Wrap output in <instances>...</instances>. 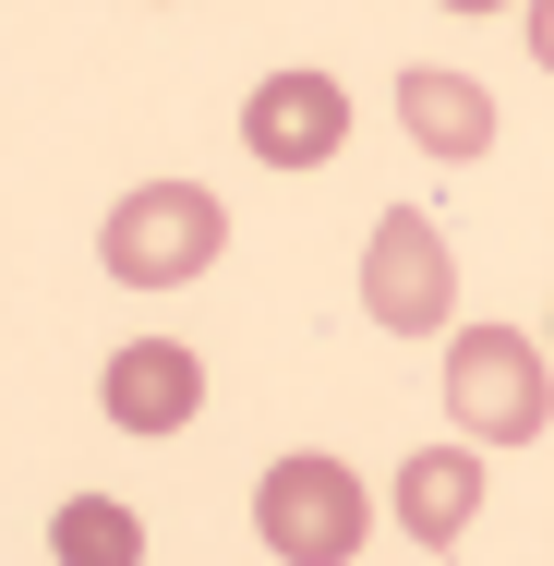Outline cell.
Returning <instances> with one entry per match:
<instances>
[{"mask_svg":"<svg viewBox=\"0 0 554 566\" xmlns=\"http://www.w3.org/2000/svg\"><path fill=\"white\" fill-rule=\"evenodd\" d=\"M218 253H229V206L206 181H133L109 206V229H97V265L121 290H194Z\"/></svg>","mask_w":554,"mask_h":566,"instance_id":"cell-1","label":"cell"},{"mask_svg":"<svg viewBox=\"0 0 554 566\" xmlns=\"http://www.w3.org/2000/svg\"><path fill=\"white\" fill-rule=\"evenodd\" d=\"M362 531H374V494H362V470L326 458V447L278 458V470L253 482V543H265L278 566H349Z\"/></svg>","mask_w":554,"mask_h":566,"instance_id":"cell-2","label":"cell"},{"mask_svg":"<svg viewBox=\"0 0 554 566\" xmlns=\"http://www.w3.org/2000/svg\"><path fill=\"white\" fill-rule=\"evenodd\" d=\"M446 410H458L470 447H531L554 410L543 338L531 326H446Z\"/></svg>","mask_w":554,"mask_h":566,"instance_id":"cell-3","label":"cell"},{"mask_svg":"<svg viewBox=\"0 0 554 566\" xmlns=\"http://www.w3.org/2000/svg\"><path fill=\"white\" fill-rule=\"evenodd\" d=\"M362 314L386 338H435L458 314V265H446V229L422 206H386L374 218V241H362Z\"/></svg>","mask_w":554,"mask_h":566,"instance_id":"cell-4","label":"cell"},{"mask_svg":"<svg viewBox=\"0 0 554 566\" xmlns=\"http://www.w3.org/2000/svg\"><path fill=\"white\" fill-rule=\"evenodd\" d=\"M241 145H253L278 181L326 169L337 145H349V85H337V73H265V85L241 97Z\"/></svg>","mask_w":554,"mask_h":566,"instance_id":"cell-5","label":"cell"},{"mask_svg":"<svg viewBox=\"0 0 554 566\" xmlns=\"http://www.w3.org/2000/svg\"><path fill=\"white\" fill-rule=\"evenodd\" d=\"M97 398H109V434L169 447V434L206 410V349H181V338H121L109 374H97Z\"/></svg>","mask_w":554,"mask_h":566,"instance_id":"cell-6","label":"cell"},{"mask_svg":"<svg viewBox=\"0 0 554 566\" xmlns=\"http://www.w3.org/2000/svg\"><path fill=\"white\" fill-rule=\"evenodd\" d=\"M398 133L422 157H494V85H470V73H398Z\"/></svg>","mask_w":554,"mask_h":566,"instance_id":"cell-7","label":"cell"},{"mask_svg":"<svg viewBox=\"0 0 554 566\" xmlns=\"http://www.w3.org/2000/svg\"><path fill=\"white\" fill-rule=\"evenodd\" d=\"M470 506H482V458H470V447L398 458V531H410V543H458Z\"/></svg>","mask_w":554,"mask_h":566,"instance_id":"cell-8","label":"cell"},{"mask_svg":"<svg viewBox=\"0 0 554 566\" xmlns=\"http://www.w3.org/2000/svg\"><path fill=\"white\" fill-rule=\"evenodd\" d=\"M49 566H145V518L121 494H61L49 506Z\"/></svg>","mask_w":554,"mask_h":566,"instance_id":"cell-9","label":"cell"}]
</instances>
